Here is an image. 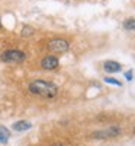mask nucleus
Masks as SVG:
<instances>
[{"label":"nucleus","mask_w":135,"mask_h":146,"mask_svg":"<svg viewBox=\"0 0 135 146\" xmlns=\"http://www.w3.org/2000/svg\"><path fill=\"white\" fill-rule=\"evenodd\" d=\"M29 92L35 94V95H41L45 98H54L58 94V86L54 85L52 82H47V80H33L29 85Z\"/></svg>","instance_id":"obj_1"},{"label":"nucleus","mask_w":135,"mask_h":146,"mask_svg":"<svg viewBox=\"0 0 135 146\" xmlns=\"http://www.w3.org/2000/svg\"><path fill=\"white\" fill-rule=\"evenodd\" d=\"M25 57H26L25 53L19 51V50H7L0 56L2 62H5V63H20L25 60Z\"/></svg>","instance_id":"obj_2"},{"label":"nucleus","mask_w":135,"mask_h":146,"mask_svg":"<svg viewBox=\"0 0 135 146\" xmlns=\"http://www.w3.org/2000/svg\"><path fill=\"white\" fill-rule=\"evenodd\" d=\"M48 48L54 53H66V51H68L70 44H68V41H66L63 38H55L48 42Z\"/></svg>","instance_id":"obj_3"},{"label":"nucleus","mask_w":135,"mask_h":146,"mask_svg":"<svg viewBox=\"0 0 135 146\" xmlns=\"http://www.w3.org/2000/svg\"><path fill=\"white\" fill-rule=\"evenodd\" d=\"M121 133V129L118 127V126H112V127H109V129H106V130H102V131H96V133H93V137L94 139H109V137H115V136H118Z\"/></svg>","instance_id":"obj_4"},{"label":"nucleus","mask_w":135,"mask_h":146,"mask_svg":"<svg viewBox=\"0 0 135 146\" xmlns=\"http://www.w3.org/2000/svg\"><path fill=\"white\" fill-rule=\"evenodd\" d=\"M58 64H60L58 57H55V56H47L41 62V67L45 69V70H54V69L58 67Z\"/></svg>","instance_id":"obj_5"},{"label":"nucleus","mask_w":135,"mask_h":146,"mask_svg":"<svg viewBox=\"0 0 135 146\" xmlns=\"http://www.w3.org/2000/svg\"><path fill=\"white\" fill-rule=\"evenodd\" d=\"M103 67H105V70L107 72V73H118V72H121V64L118 63V62H113V60H107V62H105V64H103Z\"/></svg>","instance_id":"obj_6"},{"label":"nucleus","mask_w":135,"mask_h":146,"mask_svg":"<svg viewBox=\"0 0 135 146\" xmlns=\"http://www.w3.org/2000/svg\"><path fill=\"white\" fill-rule=\"evenodd\" d=\"M32 127V123L29 121H25V120H20V121H16V123L12 124V129L15 131H26Z\"/></svg>","instance_id":"obj_7"},{"label":"nucleus","mask_w":135,"mask_h":146,"mask_svg":"<svg viewBox=\"0 0 135 146\" xmlns=\"http://www.w3.org/2000/svg\"><path fill=\"white\" fill-rule=\"evenodd\" d=\"M9 137H10V131L3 127V126H0V143H7L9 142Z\"/></svg>","instance_id":"obj_8"},{"label":"nucleus","mask_w":135,"mask_h":146,"mask_svg":"<svg viewBox=\"0 0 135 146\" xmlns=\"http://www.w3.org/2000/svg\"><path fill=\"white\" fill-rule=\"evenodd\" d=\"M124 28L126 31H135V18H129L124 22Z\"/></svg>","instance_id":"obj_9"},{"label":"nucleus","mask_w":135,"mask_h":146,"mask_svg":"<svg viewBox=\"0 0 135 146\" xmlns=\"http://www.w3.org/2000/svg\"><path fill=\"white\" fill-rule=\"evenodd\" d=\"M20 34H22V36H31V35L33 34V28H32V27H28V25H25V27L22 28Z\"/></svg>","instance_id":"obj_10"},{"label":"nucleus","mask_w":135,"mask_h":146,"mask_svg":"<svg viewBox=\"0 0 135 146\" xmlns=\"http://www.w3.org/2000/svg\"><path fill=\"white\" fill-rule=\"evenodd\" d=\"M103 80H105L106 83H110V85H116V86H121V85H122L118 79H115V78H109V76H106Z\"/></svg>","instance_id":"obj_11"},{"label":"nucleus","mask_w":135,"mask_h":146,"mask_svg":"<svg viewBox=\"0 0 135 146\" xmlns=\"http://www.w3.org/2000/svg\"><path fill=\"white\" fill-rule=\"evenodd\" d=\"M132 78H134L132 70H129V72H126V73H125V79H126L128 82H131V80H132Z\"/></svg>","instance_id":"obj_12"},{"label":"nucleus","mask_w":135,"mask_h":146,"mask_svg":"<svg viewBox=\"0 0 135 146\" xmlns=\"http://www.w3.org/2000/svg\"><path fill=\"white\" fill-rule=\"evenodd\" d=\"M52 146H64V145H61V143H54Z\"/></svg>","instance_id":"obj_13"},{"label":"nucleus","mask_w":135,"mask_h":146,"mask_svg":"<svg viewBox=\"0 0 135 146\" xmlns=\"http://www.w3.org/2000/svg\"><path fill=\"white\" fill-rule=\"evenodd\" d=\"M134 135H135V127H134Z\"/></svg>","instance_id":"obj_14"},{"label":"nucleus","mask_w":135,"mask_h":146,"mask_svg":"<svg viewBox=\"0 0 135 146\" xmlns=\"http://www.w3.org/2000/svg\"><path fill=\"white\" fill-rule=\"evenodd\" d=\"M0 27H2V22H0Z\"/></svg>","instance_id":"obj_15"}]
</instances>
